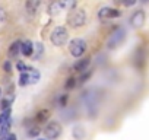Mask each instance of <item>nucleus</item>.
<instances>
[{
  "label": "nucleus",
  "instance_id": "nucleus-1",
  "mask_svg": "<svg viewBox=\"0 0 149 140\" xmlns=\"http://www.w3.org/2000/svg\"><path fill=\"white\" fill-rule=\"evenodd\" d=\"M67 24L70 28H81L86 24V12L84 9L79 10H72V13L67 16Z\"/></svg>",
  "mask_w": 149,
  "mask_h": 140
},
{
  "label": "nucleus",
  "instance_id": "nucleus-2",
  "mask_svg": "<svg viewBox=\"0 0 149 140\" xmlns=\"http://www.w3.org/2000/svg\"><path fill=\"white\" fill-rule=\"evenodd\" d=\"M69 51L74 58H81L86 51V41L84 38H73L69 42Z\"/></svg>",
  "mask_w": 149,
  "mask_h": 140
},
{
  "label": "nucleus",
  "instance_id": "nucleus-3",
  "mask_svg": "<svg viewBox=\"0 0 149 140\" xmlns=\"http://www.w3.org/2000/svg\"><path fill=\"white\" fill-rule=\"evenodd\" d=\"M67 35L69 34H67V29L64 26H56L53 29L51 35H50V41H51L53 45L61 47V45H64L67 42Z\"/></svg>",
  "mask_w": 149,
  "mask_h": 140
},
{
  "label": "nucleus",
  "instance_id": "nucleus-4",
  "mask_svg": "<svg viewBox=\"0 0 149 140\" xmlns=\"http://www.w3.org/2000/svg\"><path fill=\"white\" fill-rule=\"evenodd\" d=\"M61 124L58 121H50L45 124V128H44V134L48 140H56L61 136Z\"/></svg>",
  "mask_w": 149,
  "mask_h": 140
},
{
  "label": "nucleus",
  "instance_id": "nucleus-5",
  "mask_svg": "<svg viewBox=\"0 0 149 140\" xmlns=\"http://www.w3.org/2000/svg\"><path fill=\"white\" fill-rule=\"evenodd\" d=\"M126 38V29L124 28H117L108 38V42H107V47L108 48H117Z\"/></svg>",
  "mask_w": 149,
  "mask_h": 140
},
{
  "label": "nucleus",
  "instance_id": "nucleus-6",
  "mask_svg": "<svg viewBox=\"0 0 149 140\" xmlns=\"http://www.w3.org/2000/svg\"><path fill=\"white\" fill-rule=\"evenodd\" d=\"M145 19H146V15L143 10H136L133 12V15L130 16V24L133 28H140L143 24H145Z\"/></svg>",
  "mask_w": 149,
  "mask_h": 140
},
{
  "label": "nucleus",
  "instance_id": "nucleus-7",
  "mask_svg": "<svg viewBox=\"0 0 149 140\" xmlns=\"http://www.w3.org/2000/svg\"><path fill=\"white\" fill-rule=\"evenodd\" d=\"M121 15L120 10L117 9H113V8H101L100 12H98V18L100 19H107V18H118Z\"/></svg>",
  "mask_w": 149,
  "mask_h": 140
},
{
  "label": "nucleus",
  "instance_id": "nucleus-8",
  "mask_svg": "<svg viewBox=\"0 0 149 140\" xmlns=\"http://www.w3.org/2000/svg\"><path fill=\"white\" fill-rule=\"evenodd\" d=\"M91 64V58L89 57H85V58H79L76 63L73 64V70L74 72H79V73H84L88 70V66Z\"/></svg>",
  "mask_w": 149,
  "mask_h": 140
},
{
  "label": "nucleus",
  "instance_id": "nucleus-9",
  "mask_svg": "<svg viewBox=\"0 0 149 140\" xmlns=\"http://www.w3.org/2000/svg\"><path fill=\"white\" fill-rule=\"evenodd\" d=\"M72 136L74 140H84L86 137V131H85V127L84 125H74L73 130H72Z\"/></svg>",
  "mask_w": 149,
  "mask_h": 140
},
{
  "label": "nucleus",
  "instance_id": "nucleus-10",
  "mask_svg": "<svg viewBox=\"0 0 149 140\" xmlns=\"http://www.w3.org/2000/svg\"><path fill=\"white\" fill-rule=\"evenodd\" d=\"M32 51H34V44H32L31 41H24L22 45H21V53H22V55L31 57V55H32Z\"/></svg>",
  "mask_w": 149,
  "mask_h": 140
},
{
  "label": "nucleus",
  "instance_id": "nucleus-11",
  "mask_svg": "<svg viewBox=\"0 0 149 140\" xmlns=\"http://www.w3.org/2000/svg\"><path fill=\"white\" fill-rule=\"evenodd\" d=\"M44 54V45L41 42H35L34 44V51H32V60H40L41 55Z\"/></svg>",
  "mask_w": 149,
  "mask_h": 140
},
{
  "label": "nucleus",
  "instance_id": "nucleus-12",
  "mask_svg": "<svg viewBox=\"0 0 149 140\" xmlns=\"http://www.w3.org/2000/svg\"><path fill=\"white\" fill-rule=\"evenodd\" d=\"M21 45H22V41H15L13 44H10L9 47V55L10 57H16L19 53H21Z\"/></svg>",
  "mask_w": 149,
  "mask_h": 140
},
{
  "label": "nucleus",
  "instance_id": "nucleus-13",
  "mask_svg": "<svg viewBox=\"0 0 149 140\" xmlns=\"http://www.w3.org/2000/svg\"><path fill=\"white\" fill-rule=\"evenodd\" d=\"M48 115H50V111L48 110H40L37 112V115H35V120L38 123H44V121L48 120Z\"/></svg>",
  "mask_w": 149,
  "mask_h": 140
},
{
  "label": "nucleus",
  "instance_id": "nucleus-14",
  "mask_svg": "<svg viewBox=\"0 0 149 140\" xmlns=\"http://www.w3.org/2000/svg\"><path fill=\"white\" fill-rule=\"evenodd\" d=\"M61 10H63V8H61V2H53V3L50 5V8H48V12H50V15L60 13Z\"/></svg>",
  "mask_w": 149,
  "mask_h": 140
},
{
  "label": "nucleus",
  "instance_id": "nucleus-15",
  "mask_svg": "<svg viewBox=\"0 0 149 140\" xmlns=\"http://www.w3.org/2000/svg\"><path fill=\"white\" fill-rule=\"evenodd\" d=\"M29 83H32V80H31V72H28V73H21V76H19V85H21V86H26V85H29Z\"/></svg>",
  "mask_w": 149,
  "mask_h": 140
},
{
  "label": "nucleus",
  "instance_id": "nucleus-16",
  "mask_svg": "<svg viewBox=\"0 0 149 140\" xmlns=\"http://www.w3.org/2000/svg\"><path fill=\"white\" fill-rule=\"evenodd\" d=\"M38 6H40V2H26V3H25L26 12H28V13H31V15L37 12Z\"/></svg>",
  "mask_w": 149,
  "mask_h": 140
},
{
  "label": "nucleus",
  "instance_id": "nucleus-17",
  "mask_svg": "<svg viewBox=\"0 0 149 140\" xmlns=\"http://www.w3.org/2000/svg\"><path fill=\"white\" fill-rule=\"evenodd\" d=\"M16 67H18V70H19V72L21 73H28V72H32V67H29V66H26L24 61H18L16 63Z\"/></svg>",
  "mask_w": 149,
  "mask_h": 140
},
{
  "label": "nucleus",
  "instance_id": "nucleus-18",
  "mask_svg": "<svg viewBox=\"0 0 149 140\" xmlns=\"http://www.w3.org/2000/svg\"><path fill=\"white\" fill-rule=\"evenodd\" d=\"M92 75V70H86V72H84V73H81V78H79V82L81 83H84V82H86L88 79H89V76Z\"/></svg>",
  "mask_w": 149,
  "mask_h": 140
},
{
  "label": "nucleus",
  "instance_id": "nucleus-19",
  "mask_svg": "<svg viewBox=\"0 0 149 140\" xmlns=\"http://www.w3.org/2000/svg\"><path fill=\"white\" fill-rule=\"evenodd\" d=\"M74 86H76V79H74V78H69L66 80V89H73Z\"/></svg>",
  "mask_w": 149,
  "mask_h": 140
},
{
  "label": "nucleus",
  "instance_id": "nucleus-20",
  "mask_svg": "<svg viewBox=\"0 0 149 140\" xmlns=\"http://www.w3.org/2000/svg\"><path fill=\"white\" fill-rule=\"evenodd\" d=\"M40 134V128L38 127H31L29 130H28V136L29 137H37Z\"/></svg>",
  "mask_w": 149,
  "mask_h": 140
},
{
  "label": "nucleus",
  "instance_id": "nucleus-21",
  "mask_svg": "<svg viewBox=\"0 0 149 140\" xmlns=\"http://www.w3.org/2000/svg\"><path fill=\"white\" fill-rule=\"evenodd\" d=\"M3 70H5V72H10V70H12V63H10V60H8V61L3 63Z\"/></svg>",
  "mask_w": 149,
  "mask_h": 140
},
{
  "label": "nucleus",
  "instance_id": "nucleus-22",
  "mask_svg": "<svg viewBox=\"0 0 149 140\" xmlns=\"http://www.w3.org/2000/svg\"><path fill=\"white\" fill-rule=\"evenodd\" d=\"M9 105H10V104H9V101H6V99H3V101H2V110H3V111L9 110Z\"/></svg>",
  "mask_w": 149,
  "mask_h": 140
},
{
  "label": "nucleus",
  "instance_id": "nucleus-23",
  "mask_svg": "<svg viewBox=\"0 0 149 140\" xmlns=\"http://www.w3.org/2000/svg\"><path fill=\"white\" fill-rule=\"evenodd\" d=\"M66 101H67V95H63V96L60 98V101H58V102H60V105H61V107H66Z\"/></svg>",
  "mask_w": 149,
  "mask_h": 140
},
{
  "label": "nucleus",
  "instance_id": "nucleus-24",
  "mask_svg": "<svg viewBox=\"0 0 149 140\" xmlns=\"http://www.w3.org/2000/svg\"><path fill=\"white\" fill-rule=\"evenodd\" d=\"M6 140H18V139H16V136H15L13 133H10V134L8 136V139H6Z\"/></svg>",
  "mask_w": 149,
  "mask_h": 140
},
{
  "label": "nucleus",
  "instance_id": "nucleus-25",
  "mask_svg": "<svg viewBox=\"0 0 149 140\" xmlns=\"http://www.w3.org/2000/svg\"><path fill=\"white\" fill-rule=\"evenodd\" d=\"M0 98H2V88H0Z\"/></svg>",
  "mask_w": 149,
  "mask_h": 140
},
{
  "label": "nucleus",
  "instance_id": "nucleus-26",
  "mask_svg": "<svg viewBox=\"0 0 149 140\" xmlns=\"http://www.w3.org/2000/svg\"><path fill=\"white\" fill-rule=\"evenodd\" d=\"M38 140H45V139H38Z\"/></svg>",
  "mask_w": 149,
  "mask_h": 140
}]
</instances>
